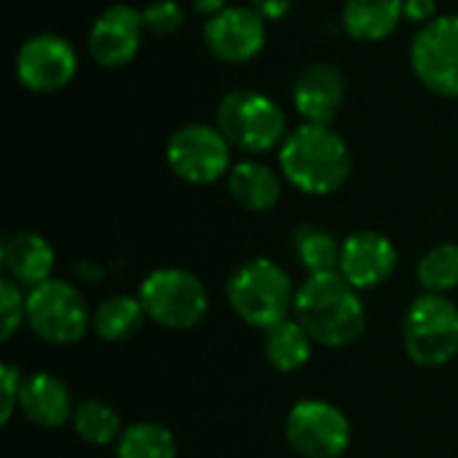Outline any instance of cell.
Here are the masks:
<instances>
[{
  "label": "cell",
  "instance_id": "obj_1",
  "mask_svg": "<svg viewBox=\"0 0 458 458\" xmlns=\"http://www.w3.org/2000/svg\"><path fill=\"white\" fill-rule=\"evenodd\" d=\"M293 317L327 349H344L357 344L368 327V311L357 287H352L341 271L309 274L298 287Z\"/></svg>",
  "mask_w": 458,
  "mask_h": 458
},
{
  "label": "cell",
  "instance_id": "obj_2",
  "mask_svg": "<svg viewBox=\"0 0 458 458\" xmlns=\"http://www.w3.org/2000/svg\"><path fill=\"white\" fill-rule=\"evenodd\" d=\"M279 169L301 193L330 196L341 191L352 174V150L333 126L303 121L282 142Z\"/></svg>",
  "mask_w": 458,
  "mask_h": 458
},
{
  "label": "cell",
  "instance_id": "obj_3",
  "mask_svg": "<svg viewBox=\"0 0 458 458\" xmlns=\"http://www.w3.org/2000/svg\"><path fill=\"white\" fill-rule=\"evenodd\" d=\"M298 287L293 276L271 258H250L233 268L225 282V298L233 314L258 330H268L287 319L295 309Z\"/></svg>",
  "mask_w": 458,
  "mask_h": 458
},
{
  "label": "cell",
  "instance_id": "obj_4",
  "mask_svg": "<svg viewBox=\"0 0 458 458\" xmlns=\"http://www.w3.org/2000/svg\"><path fill=\"white\" fill-rule=\"evenodd\" d=\"M217 129L231 142V148L260 156L274 148H282L287 140L284 110L266 94L236 89L228 91L217 105Z\"/></svg>",
  "mask_w": 458,
  "mask_h": 458
},
{
  "label": "cell",
  "instance_id": "obj_5",
  "mask_svg": "<svg viewBox=\"0 0 458 458\" xmlns=\"http://www.w3.org/2000/svg\"><path fill=\"white\" fill-rule=\"evenodd\" d=\"M137 298L150 322L177 333L199 327L209 311V293L204 282L193 271L177 266L150 271L142 279Z\"/></svg>",
  "mask_w": 458,
  "mask_h": 458
},
{
  "label": "cell",
  "instance_id": "obj_6",
  "mask_svg": "<svg viewBox=\"0 0 458 458\" xmlns=\"http://www.w3.org/2000/svg\"><path fill=\"white\" fill-rule=\"evenodd\" d=\"M403 346L421 368H443L458 354V306L448 295L421 293L405 311Z\"/></svg>",
  "mask_w": 458,
  "mask_h": 458
},
{
  "label": "cell",
  "instance_id": "obj_7",
  "mask_svg": "<svg viewBox=\"0 0 458 458\" xmlns=\"http://www.w3.org/2000/svg\"><path fill=\"white\" fill-rule=\"evenodd\" d=\"M24 325L43 344H51V346L78 344L91 325L86 295L64 279H48L27 290V322Z\"/></svg>",
  "mask_w": 458,
  "mask_h": 458
},
{
  "label": "cell",
  "instance_id": "obj_8",
  "mask_svg": "<svg viewBox=\"0 0 458 458\" xmlns=\"http://www.w3.org/2000/svg\"><path fill=\"white\" fill-rule=\"evenodd\" d=\"M169 169L191 185H212L231 172V142L212 123H185L166 142Z\"/></svg>",
  "mask_w": 458,
  "mask_h": 458
},
{
  "label": "cell",
  "instance_id": "obj_9",
  "mask_svg": "<svg viewBox=\"0 0 458 458\" xmlns=\"http://www.w3.org/2000/svg\"><path fill=\"white\" fill-rule=\"evenodd\" d=\"M290 448L303 458H341L352 445L346 413L327 400H301L284 421Z\"/></svg>",
  "mask_w": 458,
  "mask_h": 458
},
{
  "label": "cell",
  "instance_id": "obj_10",
  "mask_svg": "<svg viewBox=\"0 0 458 458\" xmlns=\"http://www.w3.org/2000/svg\"><path fill=\"white\" fill-rule=\"evenodd\" d=\"M411 64L429 91L458 99V13L437 16L413 35Z\"/></svg>",
  "mask_w": 458,
  "mask_h": 458
},
{
  "label": "cell",
  "instance_id": "obj_11",
  "mask_svg": "<svg viewBox=\"0 0 458 458\" xmlns=\"http://www.w3.org/2000/svg\"><path fill=\"white\" fill-rule=\"evenodd\" d=\"M16 81L32 94H54L64 89L78 72L75 46L54 32L27 38L16 51Z\"/></svg>",
  "mask_w": 458,
  "mask_h": 458
},
{
  "label": "cell",
  "instance_id": "obj_12",
  "mask_svg": "<svg viewBox=\"0 0 458 458\" xmlns=\"http://www.w3.org/2000/svg\"><path fill=\"white\" fill-rule=\"evenodd\" d=\"M266 19L250 5H228L204 21L207 51L225 64H244L266 46Z\"/></svg>",
  "mask_w": 458,
  "mask_h": 458
},
{
  "label": "cell",
  "instance_id": "obj_13",
  "mask_svg": "<svg viewBox=\"0 0 458 458\" xmlns=\"http://www.w3.org/2000/svg\"><path fill=\"white\" fill-rule=\"evenodd\" d=\"M145 32L142 11L126 3H115L94 19L89 30V54L99 67H123L137 56Z\"/></svg>",
  "mask_w": 458,
  "mask_h": 458
},
{
  "label": "cell",
  "instance_id": "obj_14",
  "mask_svg": "<svg viewBox=\"0 0 458 458\" xmlns=\"http://www.w3.org/2000/svg\"><path fill=\"white\" fill-rule=\"evenodd\" d=\"M400 252L394 242L378 231H357L341 244V276L360 293L376 290L394 276Z\"/></svg>",
  "mask_w": 458,
  "mask_h": 458
},
{
  "label": "cell",
  "instance_id": "obj_15",
  "mask_svg": "<svg viewBox=\"0 0 458 458\" xmlns=\"http://www.w3.org/2000/svg\"><path fill=\"white\" fill-rule=\"evenodd\" d=\"M346 99V78L330 62H314L293 83V105L306 123H333Z\"/></svg>",
  "mask_w": 458,
  "mask_h": 458
},
{
  "label": "cell",
  "instance_id": "obj_16",
  "mask_svg": "<svg viewBox=\"0 0 458 458\" xmlns=\"http://www.w3.org/2000/svg\"><path fill=\"white\" fill-rule=\"evenodd\" d=\"M19 411L30 424L40 429H59L67 421H72L75 403H72L70 386L59 376L38 370V373H30L21 384Z\"/></svg>",
  "mask_w": 458,
  "mask_h": 458
},
{
  "label": "cell",
  "instance_id": "obj_17",
  "mask_svg": "<svg viewBox=\"0 0 458 458\" xmlns=\"http://www.w3.org/2000/svg\"><path fill=\"white\" fill-rule=\"evenodd\" d=\"M0 260H3V271L8 279H13L19 287L32 290L54 279L51 274L56 266V252L46 236L35 231H19L3 242Z\"/></svg>",
  "mask_w": 458,
  "mask_h": 458
},
{
  "label": "cell",
  "instance_id": "obj_18",
  "mask_svg": "<svg viewBox=\"0 0 458 458\" xmlns=\"http://www.w3.org/2000/svg\"><path fill=\"white\" fill-rule=\"evenodd\" d=\"M228 193L247 212H268L282 199V177L268 164L247 158L231 166Z\"/></svg>",
  "mask_w": 458,
  "mask_h": 458
},
{
  "label": "cell",
  "instance_id": "obj_19",
  "mask_svg": "<svg viewBox=\"0 0 458 458\" xmlns=\"http://www.w3.org/2000/svg\"><path fill=\"white\" fill-rule=\"evenodd\" d=\"M405 0H346L344 30L360 43H378L389 38L405 19Z\"/></svg>",
  "mask_w": 458,
  "mask_h": 458
},
{
  "label": "cell",
  "instance_id": "obj_20",
  "mask_svg": "<svg viewBox=\"0 0 458 458\" xmlns=\"http://www.w3.org/2000/svg\"><path fill=\"white\" fill-rule=\"evenodd\" d=\"M263 354L276 373H298L314 354V338L295 317H287L263 330Z\"/></svg>",
  "mask_w": 458,
  "mask_h": 458
},
{
  "label": "cell",
  "instance_id": "obj_21",
  "mask_svg": "<svg viewBox=\"0 0 458 458\" xmlns=\"http://www.w3.org/2000/svg\"><path fill=\"white\" fill-rule=\"evenodd\" d=\"M148 314L140 303V298L131 295H110L107 301H102L94 314H91V327L94 333L107 341V344H123L129 338H134L142 325H145Z\"/></svg>",
  "mask_w": 458,
  "mask_h": 458
},
{
  "label": "cell",
  "instance_id": "obj_22",
  "mask_svg": "<svg viewBox=\"0 0 458 458\" xmlns=\"http://www.w3.org/2000/svg\"><path fill=\"white\" fill-rule=\"evenodd\" d=\"M115 458H177V440L164 424L137 421L121 432Z\"/></svg>",
  "mask_w": 458,
  "mask_h": 458
},
{
  "label": "cell",
  "instance_id": "obj_23",
  "mask_svg": "<svg viewBox=\"0 0 458 458\" xmlns=\"http://www.w3.org/2000/svg\"><path fill=\"white\" fill-rule=\"evenodd\" d=\"M72 429L86 445H97V448L115 445L123 432L118 411L102 400L78 403L72 413Z\"/></svg>",
  "mask_w": 458,
  "mask_h": 458
},
{
  "label": "cell",
  "instance_id": "obj_24",
  "mask_svg": "<svg viewBox=\"0 0 458 458\" xmlns=\"http://www.w3.org/2000/svg\"><path fill=\"white\" fill-rule=\"evenodd\" d=\"M416 279L424 293L432 295H448L458 287V244L456 242H440L416 266Z\"/></svg>",
  "mask_w": 458,
  "mask_h": 458
},
{
  "label": "cell",
  "instance_id": "obj_25",
  "mask_svg": "<svg viewBox=\"0 0 458 458\" xmlns=\"http://www.w3.org/2000/svg\"><path fill=\"white\" fill-rule=\"evenodd\" d=\"M341 244L333 233L303 225L295 231V255L309 274H330L341 266Z\"/></svg>",
  "mask_w": 458,
  "mask_h": 458
},
{
  "label": "cell",
  "instance_id": "obj_26",
  "mask_svg": "<svg viewBox=\"0 0 458 458\" xmlns=\"http://www.w3.org/2000/svg\"><path fill=\"white\" fill-rule=\"evenodd\" d=\"M0 322H3L0 341H11L19 333V327L27 322V295L8 276L0 279Z\"/></svg>",
  "mask_w": 458,
  "mask_h": 458
},
{
  "label": "cell",
  "instance_id": "obj_27",
  "mask_svg": "<svg viewBox=\"0 0 458 458\" xmlns=\"http://www.w3.org/2000/svg\"><path fill=\"white\" fill-rule=\"evenodd\" d=\"M145 30L156 38H169L182 30L185 24V8L177 0H153L142 8Z\"/></svg>",
  "mask_w": 458,
  "mask_h": 458
},
{
  "label": "cell",
  "instance_id": "obj_28",
  "mask_svg": "<svg viewBox=\"0 0 458 458\" xmlns=\"http://www.w3.org/2000/svg\"><path fill=\"white\" fill-rule=\"evenodd\" d=\"M21 370L13 368L11 362H3L0 365V386H3V408H0V424L5 427L13 413L19 411V397H21Z\"/></svg>",
  "mask_w": 458,
  "mask_h": 458
},
{
  "label": "cell",
  "instance_id": "obj_29",
  "mask_svg": "<svg viewBox=\"0 0 458 458\" xmlns=\"http://www.w3.org/2000/svg\"><path fill=\"white\" fill-rule=\"evenodd\" d=\"M405 19L424 27L432 19H437V3L435 0H405Z\"/></svg>",
  "mask_w": 458,
  "mask_h": 458
},
{
  "label": "cell",
  "instance_id": "obj_30",
  "mask_svg": "<svg viewBox=\"0 0 458 458\" xmlns=\"http://www.w3.org/2000/svg\"><path fill=\"white\" fill-rule=\"evenodd\" d=\"M295 0H250V8H255L266 21H279L293 11Z\"/></svg>",
  "mask_w": 458,
  "mask_h": 458
},
{
  "label": "cell",
  "instance_id": "obj_31",
  "mask_svg": "<svg viewBox=\"0 0 458 458\" xmlns=\"http://www.w3.org/2000/svg\"><path fill=\"white\" fill-rule=\"evenodd\" d=\"M225 3H228V0H191L193 11H196L199 16H207V19H212V16H217L220 11H225V8H228Z\"/></svg>",
  "mask_w": 458,
  "mask_h": 458
}]
</instances>
